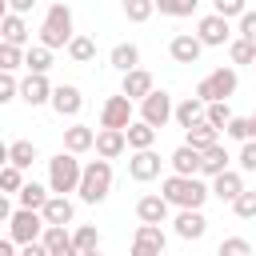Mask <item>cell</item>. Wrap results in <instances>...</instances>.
<instances>
[{
    "label": "cell",
    "instance_id": "6da1fadb",
    "mask_svg": "<svg viewBox=\"0 0 256 256\" xmlns=\"http://www.w3.org/2000/svg\"><path fill=\"white\" fill-rule=\"evenodd\" d=\"M160 196L172 204V208H204V200L212 196V184H204V176H168L160 184Z\"/></svg>",
    "mask_w": 256,
    "mask_h": 256
},
{
    "label": "cell",
    "instance_id": "7a4b0ae2",
    "mask_svg": "<svg viewBox=\"0 0 256 256\" xmlns=\"http://www.w3.org/2000/svg\"><path fill=\"white\" fill-rule=\"evenodd\" d=\"M76 40V32H72V8L68 4H48V12H44V24H40V44L44 48H68Z\"/></svg>",
    "mask_w": 256,
    "mask_h": 256
},
{
    "label": "cell",
    "instance_id": "3957f363",
    "mask_svg": "<svg viewBox=\"0 0 256 256\" xmlns=\"http://www.w3.org/2000/svg\"><path fill=\"white\" fill-rule=\"evenodd\" d=\"M80 180H84V164H80L72 152H56V156L48 160V188H52V196L80 192Z\"/></svg>",
    "mask_w": 256,
    "mask_h": 256
},
{
    "label": "cell",
    "instance_id": "277c9868",
    "mask_svg": "<svg viewBox=\"0 0 256 256\" xmlns=\"http://www.w3.org/2000/svg\"><path fill=\"white\" fill-rule=\"evenodd\" d=\"M108 192H112V160H88L76 196L84 204H100V200H108Z\"/></svg>",
    "mask_w": 256,
    "mask_h": 256
},
{
    "label": "cell",
    "instance_id": "5b68a950",
    "mask_svg": "<svg viewBox=\"0 0 256 256\" xmlns=\"http://www.w3.org/2000/svg\"><path fill=\"white\" fill-rule=\"evenodd\" d=\"M236 84H240L236 68H212V72L196 84V96H200L204 104H216V100H228V96L236 92Z\"/></svg>",
    "mask_w": 256,
    "mask_h": 256
},
{
    "label": "cell",
    "instance_id": "8992f818",
    "mask_svg": "<svg viewBox=\"0 0 256 256\" xmlns=\"http://www.w3.org/2000/svg\"><path fill=\"white\" fill-rule=\"evenodd\" d=\"M44 228H48L44 212H32V208H16V212H12V220H8V240H16V244L24 248V244L40 240V236H44Z\"/></svg>",
    "mask_w": 256,
    "mask_h": 256
},
{
    "label": "cell",
    "instance_id": "52a82bcc",
    "mask_svg": "<svg viewBox=\"0 0 256 256\" xmlns=\"http://www.w3.org/2000/svg\"><path fill=\"white\" fill-rule=\"evenodd\" d=\"M140 120H144V124H152V128L160 132L168 120H176V104H172V96H168L164 88H156L148 100H140Z\"/></svg>",
    "mask_w": 256,
    "mask_h": 256
},
{
    "label": "cell",
    "instance_id": "ba28073f",
    "mask_svg": "<svg viewBox=\"0 0 256 256\" xmlns=\"http://www.w3.org/2000/svg\"><path fill=\"white\" fill-rule=\"evenodd\" d=\"M196 36H200V44H204V48H224V44H232V28H228V20H224V16H216V12L200 16Z\"/></svg>",
    "mask_w": 256,
    "mask_h": 256
},
{
    "label": "cell",
    "instance_id": "9c48e42d",
    "mask_svg": "<svg viewBox=\"0 0 256 256\" xmlns=\"http://www.w3.org/2000/svg\"><path fill=\"white\" fill-rule=\"evenodd\" d=\"M132 120H136V116H132V100H128L124 92L104 100V108H100V128H120V132H128Z\"/></svg>",
    "mask_w": 256,
    "mask_h": 256
},
{
    "label": "cell",
    "instance_id": "30bf717a",
    "mask_svg": "<svg viewBox=\"0 0 256 256\" xmlns=\"http://www.w3.org/2000/svg\"><path fill=\"white\" fill-rule=\"evenodd\" d=\"M164 244H168V236L160 224H140L132 236V256H164Z\"/></svg>",
    "mask_w": 256,
    "mask_h": 256
},
{
    "label": "cell",
    "instance_id": "8fae6325",
    "mask_svg": "<svg viewBox=\"0 0 256 256\" xmlns=\"http://www.w3.org/2000/svg\"><path fill=\"white\" fill-rule=\"evenodd\" d=\"M200 52H204V44H200V36H196V32H180V36H172V40H168V56H172L176 64H196V60H200Z\"/></svg>",
    "mask_w": 256,
    "mask_h": 256
},
{
    "label": "cell",
    "instance_id": "7c38bea8",
    "mask_svg": "<svg viewBox=\"0 0 256 256\" xmlns=\"http://www.w3.org/2000/svg\"><path fill=\"white\" fill-rule=\"evenodd\" d=\"M160 164H164V160H160L152 148H148V152H132V156H128V176H132L136 184H148V180L160 176Z\"/></svg>",
    "mask_w": 256,
    "mask_h": 256
},
{
    "label": "cell",
    "instance_id": "4fadbf2b",
    "mask_svg": "<svg viewBox=\"0 0 256 256\" xmlns=\"http://www.w3.org/2000/svg\"><path fill=\"white\" fill-rule=\"evenodd\" d=\"M52 84H48V76H32L28 72V80H20V100L28 104V108H40V104H52Z\"/></svg>",
    "mask_w": 256,
    "mask_h": 256
},
{
    "label": "cell",
    "instance_id": "5bb4252c",
    "mask_svg": "<svg viewBox=\"0 0 256 256\" xmlns=\"http://www.w3.org/2000/svg\"><path fill=\"white\" fill-rule=\"evenodd\" d=\"M172 228H176V236H180V240H200V236L208 232V220H204V212H200V208H184V212H176Z\"/></svg>",
    "mask_w": 256,
    "mask_h": 256
},
{
    "label": "cell",
    "instance_id": "9a60e30c",
    "mask_svg": "<svg viewBox=\"0 0 256 256\" xmlns=\"http://www.w3.org/2000/svg\"><path fill=\"white\" fill-rule=\"evenodd\" d=\"M120 92H124L132 104L148 100V96L156 92V84H152V72H148V68H136V72H128V76H124V84H120Z\"/></svg>",
    "mask_w": 256,
    "mask_h": 256
},
{
    "label": "cell",
    "instance_id": "2e32d148",
    "mask_svg": "<svg viewBox=\"0 0 256 256\" xmlns=\"http://www.w3.org/2000/svg\"><path fill=\"white\" fill-rule=\"evenodd\" d=\"M128 152V136L120 132V128H100L96 132V156L100 160H116V156H124Z\"/></svg>",
    "mask_w": 256,
    "mask_h": 256
},
{
    "label": "cell",
    "instance_id": "e0dca14e",
    "mask_svg": "<svg viewBox=\"0 0 256 256\" xmlns=\"http://www.w3.org/2000/svg\"><path fill=\"white\" fill-rule=\"evenodd\" d=\"M168 200L160 196V192H148V196H140L136 200V216H140V224H164L168 220Z\"/></svg>",
    "mask_w": 256,
    "mask_h": 256
},
{
    "label": "cell",
    "instance_id": "ac0fdd59",
    "mask_svg": "<svg viewBox=\"0 0 256 256\" xmlns=\"http://www.w3.org/2000/svg\"><path fill=\"white\" fill-rule=\"evenodd\" d=\"M52 108H56V116H76V112L84 108L80 88H76V84H56V92H52Z\"/></svg>",
    "mask_w": 256,
    "mask_h": 256
},
{
    "label": "cell",
    "instance_id": "d6986e66",
    "mask_svg": "<svg viewBox=\"0 0 256 256\" xmlns=\"http://www.w3.org/2000/svg\"><path fill=\"white\" fill-rule=\"evenodd\" d=\"M40 240L48 244V252H52V256H80V248H76V240H72V232H68V228H56V224H48Z\"/></svg>",
    "mask_w": 256,
    "mask_h": 256
},
{
    "label": "cell",
    "instance_id": "ffe728a7",
    "mask_svg": "<svg viewBox=\"0 0 256 256\" xmlns=\"http://www.w3.org/2000/svg\"><path fill=\"white\" fill-rule=\"evenodd\" d=\"M184 144H188V148H196V152H208V148H216V144H220V128H212L208 120H200V124H192V128L184 132Z\"/></svg>",
    "mask_w": 256,
    "mask_h": 256
},
{
    "label": "cell",
    "instance_id": "44dd1931",
    "mask_svg": "<svg viewBox=\"0 0 256 256\" xmlns=\"http://www.w3.org/2000/svg\"><path fill=\"white\" fill-rule=\"evenodd\" d=\"M240 192H244V176H240V172H232V168H228V172H220V176L212 180V196H216V200H224V204H236V196H240Z\"/></svg>",
    "mask_w": 256,
    "mask_h": 256
},
{
    "label": "cell",
    "instance_id": "7402d4cb",
    "mask_svg": "<svg viewBox=\"0 0 256 256\" xmlns=\"http://www.w3.org/2000/svg\"><path fill=\"white\" fill-rule=\"evenodd\" d=\"M88 148H96V132H92L88 124H72V128H64V152L80 156V152H88Z\"/></svg>",
    "mask_w": 256,
    "mask_h": 256
},
{
    "label": "cell",
    "instance_id": "603a6c76",
    "mask_svg": "<svg viewBox=\"0 0 256 256\" xmlns=\"http://www.w3.org/2000/svg\"><path fill=\"white\" fill-rule=\"evenodd\" d=\"M48 200H52V188H48V184H36V180H28V184L16 192V204H20V208H32V212H44Z\"/></svg>",
    "mask_w": 256,
    "mask_h": 256
},
{
    "label": "cell",
    "instance_id": "cb8c5ba5",
    "mask_svg": "<svg viewBox=\"0 0 256 256\" xmlns=\"http://www.w3.org/2000/svg\"><path fill=\"white\" fill-rule=\"evenodd\" d=\"M108 60H112V68H116V72H124V76H128V72H136V68H140V48H136L132 40H124V44H116V48L108 52Z\"/></svg>",
    "mask_w": 256,
    "mask_h": 256
},
{
    "label": "cell",
    "instance_id": "d4e9b609",
    "mask_svg": "<svg viewBox=\"0 0 256 256\" xmlns=\"http://www.w3.org/2000/svg\"><path fill=\"white\" fill-rule=\"evenodd\" d=\"M204 112H208V104H204L200 96H184V100L176 104V124L188 132L192 124H200V120H204Z\"/></svg>",
    "mask_w": 256,
    "mask_h": 256
},
{
    "label": "cell",
    "instance_id": "484cf974",
    "mask_svg": "<svg viewBox=\"0 0 256 256\" xmlns=\"http://www.w3.org/2000/svg\"><path fill=\"white\" fill-rule=\"evenodd\" d=\"M168 164H172L176 176H200V152L188 148V144H180V148L168 156Z\"/></svg>",
    "mask_w": 256,
    "mask_h": 256
},
{
    "label": "cell",
    "instance_id": "4316f807",
    "mask_svg": "<svg viewBox=\"0 0 256 256\" xmlns=\"http://www.w3.org/2000/svg\"><path fill=\"white\" fill-rule=\"evenodd\" d=\"M228 148L224 144H216V148H208V152H200V176H208V180H216L220 172H228Z\"/></svg>",
    "mask_w": 256,
    "mask_h": 256
},
{
    "label": "cell",
    "instance_id": "83f0119b",
    "mask_svg": "<svg viewBox=\"0 0 256 256\" xmlns=\"http://www.w3.org/2000/svg\"><path fill=\"white\" fill-rule=\"evenodd\" d=\"M72 216H76V208H72V200H68V196H52V200L44 204V220H48V224H56V228H68V224H72Z\"/></svg>",
    "mask_w": 256,
    "mask_h": 256
},
{
    "label": "cell",
    "instance_id": "f1b7e54d",
    "mask_svg": "<svg viewBox=\"0 0 256 256\" xmlns=\"http://www.w3.org/2000/svg\"><path fill=\"white\" fill-rule=\"evenodd\" d=\"M124 136H128V148H132V152H148V148L156 144V128L144 124V120H132Z\"/></svg>",
    "mask_w": 256,
    "mask_h": 256
},
{
    "label": "cell",
    "instance_id": "f546056e",
    "mask_svg": "<svg viewBox=\"0 0 256 256\" xmlns=\"http://www.w3.org/2000/svg\"><path fill=\"white\" fill-rule=\"evenodd\" d=\"M0 32H4V44H16V48L28 40V24H24V16H16V12H4Z\"/></svg>",
    "mask_w": 256,
    "mask_h": 256
},
{
    "label": "cell",
    "instance_id": "4dcf8cb0",
    "mask_svg": "<svg viewBox=\"0 0 256 256\" xmlns=\"http://www.w3.org/2000/svg\"><path fill=\"white\" fill-rule=\"evenodd\" d=\"M24 68H28L32 76H48V68H52V48H44V44L28 48V56H24Z\"/></svg>",
    "mask_w": 256,
    "mask_h": 256
},
{
    "label": "cell",
    "instance_id": "1f68e13d",
    "mask_svg": "<svg viewBox=\"0 0 256 256\" xmlns=\"http://www.w3.org/2000/svg\"><path fill=\"white\" fill-rule=\"evenodd\" d=\"M36 156H40V152H36L32 140H12V144H8V164H16V168H32Z\"/></svg>",
    "mask_w": 256,
    "mask_h": 256
},
{
    "label": "cell",
    "instance_id": "d6a6232c",
    "mask_svg": "<svg viewBox=\"0 0 256 256\" xmlns=\"http://www.w3.org/2000/svg\"><path fill=\"white\" fill-rule=\"evenodd\" d=\"M68 60H72V64H92V60H96V40H92V36H76V40L68 44Z\"/></svg>",
    "mask_w": 256,
    "mask_h": 256
},
{
    "label": "cell",
    "instance_id": "836d02e7",
    "mask_svg": "<svg viewBox=\"0 0 256 256\" xmlns=\"http://www.w3.org/2000/svg\"><path fill=\"white\" fill-rule=\"evenodd\" d=\"M72 240H76L80 256H84V252H100V232H96V224H80V228L72 232Z\"/></svg>",
    "mask_w": 256,
    "mask_h": 256
},
{
    "label": "cell",
    "instance_id": "e575fe53",
    "mask_svg": "<svg viewBox=\"0 0 256 256\" xmlns=\"http://www.w3.org/2000/svg\"><path fill=\"white\" fill-rule=\"evenodd\" d=\"M24 184H28V180H24V168H16V164H4V168H0V188H4L8 196H16Z\"/></svg>",
    "mask_w": 256,
    "mask_h": 256
},
{
    "label": "cell",
    "instance_id": "d590c367",
    "mask_svg": "<svg viewBox=\"0 0 256 256\" xmlns=\"http://www.w3.org/2000/svg\"><path fill=\"white\" fill-rule=\"evenodd\" d=\"M228 56H232V64H256V44L244 40V36H236L228 44Z\"/></svg>",
    "mask_w": 256,
    "mask_h": 256
},
{
    "label": "cell",
    "instance_id": "8d00e7d4",
    "mask_svg": "<svg viewBox=\"0 0 256 256\" xmlns=\"http://www.w3.org/2000/svg\"><path fill=\"white\" fill-rule=\"evenodd\" d=\"M196 8H200V0H156L160 16H192Z\"/></svg>",
    "mask_w": 256,
    "mask_h": 256
},
{
    "label": "cell",
    "instance_id": "74e56055",
    "mask_svg": "<svg viewBox=\"0 0 256 256\" xmlns=\"http://www.w3.org/2000/svg\"><path fill=\"white\" fill-rule=\"evenodd\" d=\"M204 120L212 124V128H228L232 124V108H228V100H216V104H208V112H204Z\"/></svg>",
    "mask_w": 256,
    "mask_h": 256
},
{
    "label": "cell",
    "instance_id": "f35d334b",
    "mask_svg": "<svg viewBox=\"0 0 256 256\" xmlns=\"http://www.w3.org/2000/svg\"><path fill=\"white\" fill-rule=\"evenodd\" d=\"M152 12H156V0H124V16L132 24H144Z\"/></svg>",
    "mask_w": 256,
    "mask_h": 256
},
{
    "label": "cell",
    "instance_id": "ab89813d",
    "mask_svg": "<svg viewBox=\"0 0 256 256\" xmlns=\"http://www.w3.org/2000/svg\"><path fill=\"white\" fill-rule=\"evenodd\" d=\"M216 256H252V244L244 236H224L216 244Z\"/></svg>",
    "mask_w": 256,
    "mask_h": 256
},
{
    "label": "cell",
    "instance_id": "60d3db41",
    "mask_svg": "<svg viewBox=\"0 0 256 256\" xmlns=\"http://www.w3.org/2000/svg\"><path fill=\"white\" fill-rule=\"evenodd\" d=\"M224 136H232V140H240V144L256 140V136H252V116H232V124L224 128Z\"/></svg>",
    "mask_w": 256,
    "mask_h": 256
},
{
    "label": "cell",
    "instance_id": "b9f144b4",
    "mask_svg": "<svg viewBox=\"0 0 256 256\" xmlns=\"http://www.w3.org/2000/svg\"><path fill=\"white\" fill-rule=\"evenodd\" d=\"M24 56H28V52H20L16 44H0V68H4V72L24 68Z\"/></svg>",
    "mask_w": 256,
    "mask_h": 256
},
{
    "label": "cell",
    "instance_id": "7bdbcfd3",
    "mask_svg": "<svg viewBox=\"0 0 256 256\" xmlns=\"http://www.w3.org/2000/svg\"><path fill=\"white\" fill-rule=\"evenodd\" d=\"M232 212H236L240 220H256V192H252V188H244V192L236 196V204H232Z\"/></svg>",
    "mask_w": 256,
    "mask_h": 256
},
{
    "label": "cell",
    "instance_id": "ee69618b",
    "mask_svg": "<svg viewBox=\"0 0 256 256\" xmlns=\"http://www.w3.org/2000/svg\"><path fill=\"white\" fill-rule=\"evenodd\" d=\"M212 12L224 16V20H232V16L240 20V16L248 12V0H212Z\"/></svg>",
    "mask_w": 256,
    "mask_h": 256
},
{
    "label": "cell",
    "instance_id": "f6af8a7d",
    "mask_svg": "<svg viewBox=\"0 0 256 256\" xmlns=\"http://www.w3.org/2000/svg\"><path fill=\"white\" fill-rule=\"evenodd\" d=\"M16 96H20L16 72H4V76H0V104H8V100H16Z\"/></svg>",
    "mask_w": 256,
    "mask_h": 256
},
{
    "label": "cell",
    "instance_id": "bcb514c9",
    "mask_svg": "<svg viewBox=\"0 0 256 256\" xmlns=\"http://www.w3.org/2000/svg\"><path fill=\"white\" fill-rule=\"evenodd\" d=\"M236 32H240L244 40H252V44H256V12H252V8H248V12L240 16V24H236Z\"/></svg>",
    "mask_w": 256,
    "mask_h": 256
},
{
    "label": "cell",
    "instance_id": "7dc6e473",
    "mask_svg": "<svg viewBox=\"0 0 256 256\" xmlns=\"http://www.w3.org/2000/svg\"><path fill=\"white\" fill-rule=\"evenodd\" d=\"M236 160H240V168H244V172H256V140H248V144L240 148V156H236Z\"/></svg>",
    "mask_w": 256,
    "mask_h": 256
},
{
    "label": "cell",
    "instance_id": "c3c4849f",
    "mask_svg": "<svg viewBox=\"0 0 256 256\" xmlns=\"http://www.w3.org/2000/svg\"><path fill=\"white\" fill-rule=\"evenodd\" d=\"M20 256H52V252H48V244H44V240H32V244H24V248H20Z\"/></svg>",
    "mask_w": 256,
    "mask_h": 256
},
{
    "label": "cell",
    "instance_id": "681fc988",
    "mask_svg": "<svg viewBox=\"0 0 256 256\" xmlns=\"http://www.w3.org/2000/svg\"><path fill=\"white\" fill-rule=\"evenodd\" d=\"M32 4H36V0H8V12L24 16V12H32Z\"/></svg>",
    "mask_w": 256,
    "mask_h": 256
},
{
    "label": "cell",
    "instance_id": "f907efd6",
    "mask_svg": "<svg viewBox=\"0 0 256 256\" xmlns=\"http://www.w3.org/2000/svg\"><path fill=\"white\" fill-rule=\"evenodd\" d=\"M252 136H256V116H252Z\"/></svg>",
    "mask_w": 256,
    "mask_h": 256
},
{
    "label": "cell",
    "instance_id": "816d5d0a",
    "mask_svg": "<svg viewBox=\"0 0 256 256\" xmlns=\"http://www.w3.org/2000/svg\"><path fill=\"white\" fill-rule=\"evenodd\" d=\"M52 4H68V0H52Z\"/></svg>",
    "mask_w": 256,
    "mask_h": 256
},
{
    "label": "cell",
    "instance_id": "f5cc1de1",
    "mask_svg": "<svg viewBox=\"0 0 256 256\" xmlns=\"http://www.w3.org/2000/svg\"><path fill=\"white\" fill-rule=\"evenodd\" d=\"M84 256H100V252H84Z\"/></svg>",
    "mask_w": 256,
    "mask_h": 256
},
{
    "label": "cell",
    "instance_id": "db71d44e",
    "mask_svg": "<svg viewBox=\"0 0 256 256\" xmlns=\"http://www.w3.org/2000/svg\"><path fill=\"white\" fill-rule=\"evenodd\" d=\"M252 68H256V64H252Z\"/></svg>",
    "mask_w": 256,
    "mask_h": 256
},
{
    "label": "cell",
    "instance_id": "11a10c76",
    "mask_svg": "<svg viewBox=\"0 0 256 256\" xmlns=\"http://www.w3.org/2000/svg\"><path fill=\"white\" fill-rule=\"evenodd\" d=\"M16 256H20V252H16Z\"/></svg>",
    "mask_w": 256,
    "mask_h": 256
}]
</instances>
